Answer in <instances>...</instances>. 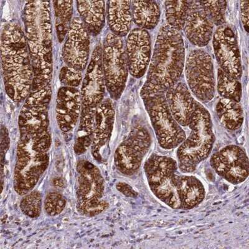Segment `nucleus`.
<instances>
[{
	"label": "nucleus",
	"mask_w": 249,
	"mask_h": 249,
	"mask_svg": "<svg viewBox=\"0 0 249 249\" xmlns=\"http://www.w3.org/2000/svg\"><path fill=\"white\" fill-rule=\"evenodd\" d=\"M1 39L6 92L13 101H23L32 90L34 79L26 35L18 24L9 23L2 29Z\"/></svg>",
	"instance_id": "1"
},
{
	"label": "nucleus",
	"mask_w": 249,
	"mask_h": 249,
	"mask_svg": "<svg viewBox=\"0 0 249 249\" xmlns=\"http://www.w3.org/2000/svg\"><path fill=\"white\" fill-rule=\"evenodd\" d=\"M213 48L220 69L235 79H241V54L236 36L232 28L225 24L217 28L213 36Z\"/></svg>",
	"instance_id": "13"
},
{
	"label": "nucleus",
	"mask_w": 249,
	"mask_h": 249,
	"mask_svg": "<svg viewBox=\"0 0 249 249\" xmlns=\"http://www.w3.org/2000/svg\"><path fill=\"white\" fill-rule=\"evenodd\" d=\"M217 92L223 99L240 102L242 98V86L239 80L231 76L221 69L217 71Z\"/></svg>",
	"instance_id": "29"
},
{
	"label": "nucleus",
	"mask_w": 249,
	"mask_h": 249,
	"mask_svg": "<svg viewBox=\"0 0 249 249\" xmlns=\"http://www.w3.org/2000/svg\"><path fill=\"white\" fill-rule=\"evenodd\" d=\"M185 74L189 88L202 102L212 101L215 95V76L212 57L201 49L189 53L185 61Z\"/></svg>",
	"instance_id": "9"
},
{
	"label": "nucleus",
	"mask_w": 249,
	"mask_h": 249,
	"mask_svg": "<svg viewBox=\"0 0 249 249\" xmlns=\"http://www.w3.org/2000/svg\"><path fill=\"white\" fill-rule=\"evenodd\" d=\"M82 111L81 94L76 88L64 86L57 97L56 117L62 132L72 130L76 125Z\"/></svg>",
	"instance_id": "18"
},
{
	"label": "nucleus",
	"mask_w": 249,
	"mask_h": 249,
	"mask_svg": "<svg viewBox=\"0 0 249 249\" xmlns=\"http://www.w3.org/2000/svg\"><path fill=\"white\" fill-rule=\"evenodd\" d=\"M211 167L228 183L237 185L244 183L249 175V163L245 149L228 145L211 156Z\"/></svg>",
	"instance_id": "12"
},
{
	"label": "nucleus",
	"mask_w": 249,
	"mask_h": 249,
	"mask_svg": "<svg viewBox=\"0 0 249 249\" xmlns=\"http://www.w3.org/2000/svg\"><path fill=\"white\" fill-rule=\"evenodd\" d=\"M25 34L32 63L33 90L50 85L52 76V25L49 1H28L24 8Z\"/></svg>",
	"instance_id": "2"
},
{
	"label": "nucleus",
	"mask_w": 249,
	"mask_h": 249,
	"mask_svg": "<svg viewBox=\"0 0 249 249\" xmlns=\"http://www.w3.org/2000/svg\"><path fill=\"white\" fill-rule=\"evenodd\" d=\"M178 162L170 157L153 155L144 165L148 184L155 196L173 210H181L178 194Z\"/></svg>",
	"instance_id": "6"
},
{
	"label": "nucleus",
	"mask_w": 249,
	"mask_h": 249,
	"mask_svg": "<svg viewBox=\"0 0 249 249\" xmlns=\"http://www.w3.org/2000/svg\"><path fill=\"white\" fill-rule=\"evenodd\" d=\"M116 188L120 193L128 197H136L139 194L136 191L132 188V186L129 185L128 184L124 183V182H119L116 184Z\"/></svg>",
	"instance_id": "34"
},
{
	"label": "nucleus",
	"mask_w": 249,
	"mask_h": 249,
	"mask_svg": "<svg viewBox=\"0 0 249 249\" xmlns=\"http://www.w3.org/2000/svg\"><path fill=\"white\" fill-rule=\"evenodd\" d=\"M53 184H54L55 186L61 188V187L64 186L63 179H62L61 178H56L53 179Z\"/></svg>",
	"instance_id": "36"
},
{
	"label": "nucleus",
	"mask_w": 249,
	"mask_h": 249,
	"mask_svg": "<svg viewBox=\"0 0 249 249\" xmlns=\"http://www.w3.org/2000/svg\"><path fill=\"white\" fill-rule=\"evenodd\" d=\"M24 214L31 218L38 217L41 213L42 195L38 191H31L24 196L20 203Z\"/></svg>",
	"instance_id": "31"
},
{
	"label": "nucleus",
	"mask_w": 249,
	"mask_h": 249,
	"mask_svg": "<svg viewBox=\"0 0 249 249\" xmlns=\"http://www.w3.org/2000/svg\"><path fill=\"white\" fill-rule=\"evenodd\" d=\"M189 127L190 136L178 147V165L183 174H191L199 164L208 159L215 142L210 113L199 102L196 101L195 108Z\"/></svg>",
	"instance_id": "4"
},
{
	"label": "nucleus",
	"mask_w": 249,
	"mask_h": 249,
	"mask_svg": "<svg viewBox=\"0 0 249 249\" xmlns=\"http://www.w3.org/2000/svg\"><path fill=\"white\" fill-rule=\"evenodd\" d=\"M214 24L209 18L200 1H191L184 31L187 38L199 48L208 45L212 39Z\"/></svg>",
	"instance_id": "17"
},
{
	"label": "nucleus",
	"mask_w": 249,
	"mask_h": 249,
	"mask_svg": "<svg viewBox=\"0 0 249 249\" xmlns=\"http://www.w3.org/2000/svg\"><path fill=\"white\" fill-rule=\"evenodd\" d=\"M95 109L82 110L80 125L77 133L74 150L75 154L81 155L92 145L94 128Z\"/></svg>",
	"instance_id": "26"
},
{
	"label": "nucleus",
	"mask_w": 249,
	"mask_h": 249,
	"mask_svg": "<svg viewBox=\"0 0 249 249\" xmlns=\"http://www.w3.org/2000/svg\"><path fill=\"white\" fill-rule=\"evenodd\" d=\"M215 110L222 125L228 130H237L243 124L244 110L239 102L222 98L218 101Z\"/></svg>",
	"instance_id": "25"
},
{
	"label": "nucleus",
	"mask_w": 249,
	"mask_h": 249,
	"mask_svg": "<svg viewBox=\"0 0 249 249\" xmlns=\"http://www.w3.org/2000/svg\"><path fill=\"white\" fill-rule=\"evenodd\" d=\"M102 66L107 89L112 99L118 100L125 88L129 68L123 40L112 33L104 40Z\"/></svg>",
	"instance_id": "8"
},
{
	"label": "nucleus",
	"mask_w": 249,
	"mask_h": 249,
	"mask_svg": "<svg viewBox=\"0 0 249 249\" xmlns=\"http://www.w3.org/2000/svg\"><path fill=\"white\" fill-rule=\"evenodd\" d=\"M72 3L71 1H53L57 38L60 42L66 38L72 23Z\"/></svg>",
	"instance_id": "28"
},
{
	"label": "nucleus",
	"mask_w": 249,
	"mask_h": 249,
	"mask_svg": "<svg viewBox=\"0 0 249 249\" xmlns=\"http://www.w3.org/2000/svg\"><path fill=\"white\" fill-rule=\"evenodd\" d=\"M241 14L242 24L247 32L249 31V1H241Z\"/></svg>",
	"instance_id": "35"
},
{
	"label": "nucleus",
	"mask_w": 249,
	"mask_h": 249,
	"mask_svg": "<svg viewBox=\"0 0 249 249\" xmlns=\"http://www.w3.org/2000/svg\"><path fill=\"white\" fill-rule=\"evenodd\" d=\"M132 19L135 24L144 30L154 29L160 19V8L155 1H132Z\"/></svg>",
	"instance_id": "24"
},
{
	"label": "nucleus",
	"mask_w": 249,
	"mask_h": 249,
	"mask_svg": "<svg viewBox=\"0 0 249 249\" xmlns=\"http://www.w3.org/2000/svg\"><path fill=\"white\" fill-rule=\"evenodd\" d=\"M115 122V110L112 101L106 99L98 107L95 113L92 143V154L99 162L104 161L101 150L110 139Z\"/></svg>",
	"instance_id": "19"
},
{
	"label": "nucleus",
	"mask_w": 249,
	"mask_h": 249,
	"mask_svg": "<svg viewBox=\"0 0 249 249\" xmlns=\"http://www.w3.org/2000/svg\"><path fill=\"white\" fill-rule=\"evenodd\" d=\"M185 46L179 31L169 25L158 34L146 82L166 92L179 82L185 66Z\"/></svg>",
	"instance_id": "3"
},
{
	"label": "nucleus",
	"mask_w": 249,
	"mask_h": 249,
	"mask_svg": "<svg viewBox=\"0 0 249 249\" xmlns=\"http://www.w3.org/2000/svg\"><path fill=\"white\" fill-rule=\"evenodd\" d=\"M125 51L129 71L133 77L141 78L145 74L151 61L152 41L147 31L133 29L128 35Z\"/></svg>",
	"instance_id": "16"
},
{
	"label": "nucleus",
	"mask_w": 249,
	"mask_h": 249,
	"mask_svg": "<svg viewBox=\"0 0 249 249\" xmlns=\"http://www.w3.org/2000/svg\"><path fill=\"white\" fill-rule=\"evenodd\" d=\"M78 12L89 34L97 36L103 28L106 21V2L78 1Z\"/></svg>",
	"instance_id": "23"
},
{
	"label": "nucleus",
	"mask_w": 249,
	"mask_h": 249,
	"mask_svg": "<svg viewBox=\"0 0 249 249\" xmlns=\"http://www.w3.org/2000/svg\"><path fill=\"white\" fill-rule=\"evenodd\" d=\"M62 49V56L67 66L82 72L89 58V34L79 18L72 20Z\"/></svg>",
	"instance_id": "14"
},
{
	"label": "nucleus",
	"mask_w": 249,
	"mask_h": 249,
	"mask_svg": "<svg viewBox=\"0 0 249 249\" xmlns=\"http://www.w3.org/2000/svg\"><path fill=\"white\" fill-rule=\"evenodd\" d=\"M106 13L111 33L122 38L129 34L133 21L132 2L108 1Z\"/></svg>",
	"instance_id": "22"
},
{
	"label": "nucleus",
	"mask_w": 249,
	"mask_h": 249,
	"mask_svg": "<svg viewBox=\"0 0 249 249\" xmlns=\"http://www.w3.org/2000/svg\"><path fill=\"white\" fill-rule=\"evenodd\" d=\"M140 95L160 147L166 150L178 147L186 139V135L171 114L165 92L145 82L140 91Z\"/></svg>",
	"instance_id": "5"
},
{
	"label": "nucleus",
	"mask_w": 249,
	"mask_h": 249,
	"mask_svg": "<svg viewBox=\"0 0 249 249\" xmlns=\"http://www.w3.org/2000/svg\"><path fill=\"white\" fill-rule=\"evenodd\" d=\"M14 171V189L25 196L36 185L50 163L48 153H38L17 148Z\"/></svg>",
	"instance_id": "11"
},
{
	"label": "nucleus",
	"mask_w": 249,
	"mask_h": 249,
	"mask_svg": "<svg viewBox=\"0 0 249 249\" xmlns=\"http://www.w3.org/2000/svg\"><path fill=\"white\" fill-rule=\"evenodd\" d=\"M166 102L171 114L181 126H188L195 108L196 101L188 87L178 82L165 92Z\"/></svg>",
	"instance_id": "20"
},
{
	"label": "nucleus",
	"mask_w": 249,
	"mask_h": 249,
	"mask_svg": "<svg viewBox=\"0 0 249 249\" xmlns=\"http://www.w3.org/2000/svg\"><path fill=\"white\" fill-rule=\"evenodd\" d=\"M66 205L65 197L57 192H50L44 200V208L51 216L57 215L64 211Z\"/></svg>",
	"instance_id": "32"
},
{
	"label": "nucleus",
	"mask_w": 249,
	"mask_h": 249,
	"mask_svg": "<svg viewBox=\"0 0 249 249\" xmlns=\"http://www.w3.org/2000/svg\"><path fill=\"white\" fill-rule=\"evenodd\" d=\"M77 210L87 216H95L108 208L109 203L102 200L105 183L99 169L86 160L78 162Z\"/></svg>",
	"instance_id": "7"
},
{
	"label": "nucleus",
	"mask_w": 249,
	"mask_h": 249,
	"mask_svg": "<svg viewBox=\"0 0 249 249\" xmlns=\"http://www.w3.org/2000/svg\"><path fill=\"white\" fill-rule=\"evenodd\" d=\"M177 190L181 210H193L205 199V187L201 180L193 175H178Z\"/></svg>",
	"instance_id": "21"
},
{
	"label": "nucleus",
	"mask_w": 249,
	"mask_h": 249,
	"mask_svg": "<svg viewBox=\"0 0 249 249\" xmlns=\"http://www.w3.org/2000/svg\"><path fill=\"white\" fill-rule=\"evenodd\" d=\"M200 1L204 12L213 24H215L218 27L225 24L227 1Z\"/></svg>",
	"instance_id": "30"
},
{
	"label": "nucleus",
	"mask_w": 249,
	"mask_h": 249,
	"mask_svg": "<svg viewBox=\"0 0 249 249\" xmlns=\"http://www.w3.org/2000/svg\"><path fill=\"white\" fill-rule=\"evenodd\" d=\"M152 142L147 128L141 125L133 128L115 151L114 163L117 170L128 177L136 174L150 150Z\"/></svg>",
	"instance_id": "10"
},
{
	"label": "nucleus",
	"mask_w": 249,
	"mask_h": 249,
	"mask_svg": "<svg viewBox=\"0 0 249 249\" xmlns=\"http://www.w3.org/2000/svg\"><path fill=\"white\" fill-rule=\"evenodd\" d=\"M106 81L102 66V50H93L81 89L82 110L96 109L103 102Z\"/></svg>",
	"instance_id": "15"
},
{
	"label": "nucleus",
	"mask_w": 249,
	"mask_h": 249,
	"mask_svg": "<svg viewBox=\"0 0 249 249\" xmlns=\"http://www.w3.org/2000/svg\"><path fill=\"white\" fill-rule=\"evenodd\" d=\"M59 79L64 86L77 88L82 82V72L66 66L61 69Z\"/></svg>",
	"instance_id": "33"
},
{
	"label": "nucleus",
	"mask_w": 249,
	"mask_h": 249,
	"mask_svg": "<svg viewBox=\"0 0 249 249\" xmlns=\"http://www.w3.org/2000/svg\"><path fill=\"white\" fill-rule=\"evenodd\" d=\"M191 1H166L165 12L168 25L177 31L183 30Z\"/></svg>",
	"instance_id": "27"
}]
</instances>
